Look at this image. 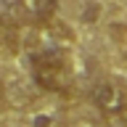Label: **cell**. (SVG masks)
Masks as SVG:
<instances>
[{
    "instance_id": "cell-3",
    "label": "cell",
    "mask_w": 127,
    "mask_h": 127,
    "mask_svg": "<svg viewBox=\"0 0 127 127\" xmlns=\"http://www.w3.org/2000/svg\"><path fill=\"white\" fill-rule=\"evenodd\" d=\"M64 77V66H48V64H34V79L45 90H58Z\"/></svg>"
},
{
    "instance_id": "cell-2",
    "label": "cell",
    "mask_w": 127,
    "mask_h": 127,
    "mask_svg": "<svg viewBox=\"0 0 127 127\" xmlns=\"http://www.w3.org/2000/svg\"><path fill=\"white\" fill-rule=\"evenodd\" d=\"M19 19L32 24H45L56 16V0H16Z\"/></svg>"
},
{
    "instance_id": "cell-1",
    "label": "cell",
    "mask_w": 127,
    "mask_h": 127,
    "mask_svg": "<svg viewBox=\"0 0 127 127\" xmlns=\"http://www.w3.org/2000/svg\"><path fill=\"white\" fill-rule=\"evenodd\" d=\"M93 106L101 111V114L111 117V114H119V111L127 109V95H125V90H122L117 82L101 79V82L93 87Z\"/></svg>"
},
{
    "instance_id": "cell-4",
    "label": "cell",
    "mask_w": 127,
    "mask_h": 127,
    "mask_svg": "<svg viewBox=\"0 0 127 127\" xmlns=\"http://www.w3.org/2000/svg\"><path fill=\"white\" fill-rule=\"evenodd\" d=\"M19 50V29L11 21H0V56H11Z\"/></svg>"
},
{
    "instance_id": "cell-5",
    "label": "cell",
    "mask_w": 127,
    "mask_h": 127,
    "mask_svg": "<svg viewBox=\"0 0 127 127\" xmlns=\"http://www.w3.org/2000/svg\"><path fill=\"white\" fill-rule=\"evenodd\" d=\"M32 127H58V122H56L53 114L40 111V114H34V117H32Z\"/></svg>"
},
{
    "instance_id": "cell-6",
    "label": "cell",
    "mask_w": 127,
    "mask_h": 127,
    "mask_svg": "<svg viewBox=\"0 0 127 127\" xmlns=\"http://www.w3.org/2000/svg\"><path fill=\"white\" fill-rule=\"evenodd\" d=\"M106 119H109V127H127V109L119 111V114H111Z\"/></svg>"
},
{
    "instance_id": "cell-7",
    "label": "cell",
    "mask_w": 127,
    "mask_h": 127,
    "mask_svg": "<svg viewBox=\"0 0 127 127\" xmlns=\"http://www.w3.org/2000/svg\"><path fill=\"white\" fill-rule=\"evenodd\" d=\"M5 109V87H3V82H0V111Z\"/></svg>"
}]
</instances>
